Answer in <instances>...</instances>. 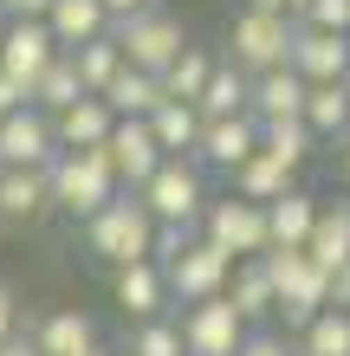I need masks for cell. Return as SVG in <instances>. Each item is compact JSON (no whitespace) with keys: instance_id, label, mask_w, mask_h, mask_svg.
Wrapping results in <instances>:
<instances>
[{"instance_id":"cell-12","label":"cell","mask_w":350,"mask_h":356,"mask_svg":"<svg viewBox=\"0 0 350 356\" xmlns=\"http://www.w3.org/2000/svg\"><path fill=\"white\" fill-rule=\"evenodd\" d=\"M253 156H260V117H221V123H208V130H201V149H195L201 169H221V175H240Z\"/></svg>"},{"instance_id":"cell-20","label":"cell","mask_w":350,"mask_h":356,"mask_svg":"<svg viewBox=\"0 0 350 356\" xmlns=\"http://www.w3.org/2000/svg\"><path fill=\"white\" fill-rule=\"evenodd\" d=\"M318 195H285V201H273L266 207V227H273V253H299V246H312V227H318Z\"/></svg>"},{"instance_id":"cell-34","label":"cell","mask_w":350,"mask_h":356,"mask_svg":"<svg viewBox=\"0 0 350 356\" xmlns=\"http://www.w3.org/2000/svg\"><path fill=\"white\" fill-rule=\"evenodd\" d=\"M123 356H189V343H182V324H169V318L136 324V330H130V350H123Z\"/></svg>"},{"instance_id":"cell-27","label":"cell","mask_w":350,"mask_h":356,"mask_svg":"<svg viewBox=\"0 0 350 356\" xmlns=\"http://www.w3.org/2000/svg\"><path fill=\"white\" fill-rule=\"evenodd\" d=\"M324 272L350 266V201H324L318 207V227H312V246H305Z\"/></svg>"},{"instance_id":"cell-1","label":"cell","mask_w":350,"mask_h":356,"mask_svg":"<svg viewBox=\"0 0 350 356\" xmlns=\"http://www.w3.org/2000/svg\"><path fill=\"white\" fill-rule=\"evenodd\" d=\"M46 175H52V207H65L72 220H97L123 195V181L111 169V149H65Z\"/></svg>"},{"instance_id":"cell-26","label":"cell","mask_w":350,"mask_h":356,"mask_svg":"<svg viewBox=\"0 0 350 356\" xmlns=\"http://www.w3.org/2000/svg\"><path fill=\"white\" fill-rule=\"evenodd\" d=\"M234 195H240V201L273 207V201H285V195H299V169H285V162H273V156L260 149V156L234 175Z\"/></svg>"},{"instance_id":"cell-37","label":"cell","mask_w":350,"mask_h":356,"mask_svg":"<svg viewBox=\"0 0 350 356\" xmlns=\"http://www.w3.org/2000/svg\"><path fill=\"white\" fill-rule=\"evenodd\" d=\"M240 356H299V343H285V337H279V330H266V324H260V330H253V337H246V343H240Z\"/></svg>"},{"instance_id":"cell-36","label":"cell","mask_w":350,"mask_h":356,"mask_svg":"<svg viewBox=\"0 0 350 356\" xmlns=\"http://www.w3.org/2000/svg\"><path fill=\"white\" fill-rule=\"evenodd\" d=\"M195 240H201L195 227H156V266H175V259L189 253Z\"/></svg>"},{"instance_id":"cell-22","label":"cell","mask_w":350,"mask_h":356,"mask_svg":"<svg viewBox=\"0 0 350 356\" xmlns=\"http://www.w3.org/2000/svg\"><path fill=\"white\" fill-rule=\"evenodd\" d=\"M104 104L117 111V123H150L162 104H169V85L150 78V72H130V65H123V78L104 91Z\"/></svg>"},{"instance_id":"cell-11","label":"cell","mask_w":350,"mask_h":356,"mask_svg":"<svg viewBox=\"0 0 350 356\" xmlns=\"http://www.w3.org/2000/svg\"><path fill=\"white\" fill-rule=\"evenodd\" d=\"M58 162V136L46 111H19L0 123V169H52Z\"/></svg>"},{"instance_id":"cell-35","label":"cell","mask_w":350,"mask_h":356,"mask_svg":"<svg viewBox=\"0 0 350 356\" xmlns=\"http://www.w3.org/2000/svg\"><path fill=\"white\" fill-rule=\"evenodd\" d=\"M299 26H312V33H337V39H350V0H312L305 7V19Z\"/></svg>"},{"instance_id":"cell-25","label":"cell","mask_w":350,"mask_h":356,"mask_svg":"<svg viewBox=\"0 0 350 356\" xmlns=\"http://www.w3.org/2000/svg\"><path fill=\"white\" fill-rule=\"evenodd\" d=\"M33 343H39V356H85V350L97 343V324L72 305V311H52V318H39Z\"/></svg>"},{"instance_id":"cell-32","label":"cell","mask_w":350,"mask_h":356,"mask_svg":"<svg viewBox=\"0 0 350 356\" xmlns=\"http://www.w3.org/2000/svg\"><path fill=\"white\" fill-rule=\"evenodd\" d=\"M214 65H221V58H214L208 46H189V52L175 58V72L162 78V85H169V97H182V104H201V91H208Z\"/></svg>"},{"instance_id":"cell-13","label":"cell","mask_w":350,"mask_h":356,"mask_svg":"<svg viewBox=\"0 0 350 356\" xmlns=\"http://www.w3.org/2000/svg\"><path fill=\"white\" fill-rule=\"evenodd\" d=\"M111 169H117V181H123V195H136V188H150V175L162 169V143H156V130L150 123H117L111 130Z\"/></svg>"},{"instance_id":"cell-42","label":"cell","mask_w":350,"mask_h":356,"mask_svg":"<svg viewBox=\"0 0 350 356\" xmlns=\"http://www.w3.org/2000/svg\"><path fill=\"white\" fill-rule=\"evenodd\" d=\"M331 311H350V266L331 272Z\"/></svg>"},{"instance_id":"cell-10","label":"cell","mask_w":350,"mask_h":356,"mask_svg":"<svg viewBox=\"0 0 350 356\" xmlns=\"http://www.w3.org/2000/svg\"><path fill=\"white\" fill-rule=\"evenodd\" d=\"M52 58H58V39L46 19H7V39H0V72L19 78V85H39V78L52 72Z\"/></svg>"},{"instance_id":"cell-16","label":"cell","mask_w":350,"mask_h":356,"mask_svg":"<svg viewBox=\"0 0 350 356\" xmlns=\"http://www.w3.org/2000/svg\"><path fill=\"white\" fill-rule=\"evenodd\" d=\"M111 130H117V111H111L104 97H78L65 117H52L58 156H65V149H104V143H111Z\"/></svg>"},{"instance_id":"cell-46","label":"cell","mask_w":350,"mask_h":356,"mask_svg":"<svg viewBox=\"0 0 350 356\" xmlns=\"http://www.w3.org/2000/svg\"><path fill=\"white\" fill-rule=\"evenodd\" d=\"M344 181H350V143H344Z\"/></svg>"},{"instance_id":"cell-24","label":"cell","mask_w":350,"mask_h":356,"mask_svg":"<svg viewBox=\"0 0 350 356\" xmlns=\"http://www.w3.org/2000/svg\"><path fill=\"white\" fill-rule=\"evenodd\" d=\"M201 117H208V123H221V117H253V78L221 58L214 78H208V91H201Z\"/></svg>"},{"instance_id":"cell-18","label":"cell","mask_w":350,"mask_h":356,"mask_svg":"<svg viewBox=\"0 0 350 356\" xmlns=\"http://www.w3.org/2000/svg\"><path fill=\"white\" fill-rule=\"evenodd\" d=\"M46 26L58 39V52H78V46H91V39L111 33V13H104V0H52Z\"/></svg>"},{"instance_id":"cell-28","label":"cell","mask_w":350,"mask_h":356,"mask_svg":"<svg viewBox=\"0 0 350 356\" xmlns=\"http://www.w3.org/2000/svg\"><path fill=\"white\" fill-rule=\"evenodd\" d=\"M78 97H91V91H85V78H78L72 52H58V58H52V72L33 85V111H46V117H65Z\"/></svg>"},{"instance_id":"cell-15","label":"cell","mask_w":350,"mask_h":356,"mask_svg":"<svg viewBox=\"0 0 350 356\" xmlns=\"http://www.w3.org/2000/svg\"><path fill=\"white\" fill-rule=\"evenodd\" d=\"M111 298L123 305V318L150 324V318H162V305H169V272H162L156 259H143V266H123L117 279H111Z\"/></svg>"},{"instance_id":"cell-33","label":"cell","mask_w":350,"mask_h":356,"mask_svg":"<svg viewBox=\"0 0 350 356\" xmlns=\"http://www.w3.org/2000/svg\"><path fill=\"white\" fill-rule=\"evenodd\" d=\"M312 130H305V123H260V149L273 156V162H285V169H299L305 156H312Z\"/></svg>"},{"instance_id":"cell-29","label":"cell","mask_w":350,"mask_h":356,"mask_svg":"<svg viewBox=\"0 0 350 356\" xmlns=\"http://www.w3.org/2000/svg\"><path fill=\"white\" fill-rule=\"evenodd\" d=\"M305 130L312 136H350V85H312V97H305Z\"/></svg>"},{"instance_id":"cell-2","label":"cell","mask_w":350,"mask_h":356,"mask_svg":"<svg viewBox=\"0 0 350 356\" xmlns=\"http://www.w3.org/2000/svg\"><path fill=\"white\" fill-rule=\"evenodd\" d=\"M228 65H240L246 78H266V72H285L292 65V46H299V19L292 13H266V7H240L234 26H228Z\"/></svg>"},{"instance_id":"cell-3","label":"cell","mask_w":350,"mask_h":356,"mask_svg":"<svg viewBox=\"0 0 350 356\" xmlns=\"http://www.w3.org/2000/svg\"><path fill=\"white\" fill-rule=\"evenodd\" d=\"M85 246H91L111 272L143 266V259H156V214H150L136 195H117L97 220H85Z\"/></svg>"},{"instance_id":"cell-44","label":"cell","mask_w":350,"mask_h":356,"mask_svg":"<svg viewBox=\"0 0 350 356\" xmlns=\"http://www.w3.org/2000/svg\"><path fill=\"white\" fill-rule=\"evenodd\" d=\"M0 356H39V343L33 337H13V343H0Z\"/></svg>"},{"instance_id":"cell-38","label":"cell","mask_w":350,"mask_h":356,"mask_svg":"<svg viewBox=\"0 0 350 356\" xmlns=\"http://www.w3.org/2000/svg\"><path fill=\"white\" fill-rule=\"evenodd\" d=\"M19 111H33V91L19 85V78H7V72H0V123H7V117H19Z\"/></svg>"},{"instance_id":"cell-6","label":"cell","mask_w":350,"mask_h":356,"mask_svg":"<svg viewBox=\"0 0 350 356\" xmlns=\"http://www.w3.org/2000/svg\"><path fill=\"white\" fill-rule=\"evenodd\" d=\"M136 201L156 214V227H195L201 214H208V175H201V162L169 156L150 175V188H136Z\"/></svg>"},{"instance_id":"cell-9","label":"cell","mask_w":350,"mask_h":356,"mask_svg":"<svg viewBox=\"0 0 350 356\" xmlns=\"http://www.w3.org/2000/svg\"><path fill=\"white\" fill-rule=\"evenodd\" d=\"M246 337H253V324L234 311V298L189 305V318H182V343H189V356H240Z\"/></svg>"},{"instance_id":"cell-23","label":"cell","mask_w":350,"mask_h":356,"mask_svg":"<svg viewBox=\"0 0 350 356\" xmlns=\"http://www.w3.org/2000/svg\"><path fill=\"white\" fill-rule=\"evenodd\" d=\"M228 298H234V311H240L253 330H260L266 318H279V291H273V279H266V259H240V266H234Z\"/></svg>"},{"instance_id":"cell-21","label":"cell","mask_w":350,"mask_h":356,"mask_svg":"<svg viewBox=\"0 0 350 356\" xmlns=\"http://www.w3.org/2000/svg\"><path fill=\"white\" fill-rule=\"evenodd\" d=\"M52 207L46 169H0V220H39Z\"/></svg>"},{"instance_id":"cell-39","label":"cell","mask_w":350,"mask_h":356,"mask_svg":"<svg viewBox=\"0 0 350 356\" xmlns=\"http://www.w3.org/2000/svg\"><path fill=\"white\" fill-rule=\"evenodd\" d=\"M19 337V298H13V285L0 279V343H13Z\"/></svg>"},{"instance_id":"cell-14","label":"cell","mask_w":350,"mask_h":356,"mask_svg":"<svg viewBox=\"0 0 350 356\" xmlns=\"http://www.w3.org/2000/svg\"><path fill=\"white\" fill-rule=\"evenodd\" d=\"M292 72L305 78V85H350V39L299 26V46H292Z\"/></svg>"},{"instance_id":"cell-40","label":"cell","mask_w":350,"mask_h":356,"mask_svg":"<svg viewBox=\"0 0 350 356\" xmlns=\"http://www.w3.org/2000/svg\"><path fill=\"white\" fill-rule=\"evenodd\" d=\"M52 0H0V19H46Z\"/></svg>"},{"instance_id":"cell-45","label":"cell","mask_w":350,"mask_h":356,"mask_svg":"<svg viewBox=\"0 0 350 356\" xmlns=\"http://www.w3.org/2000/svg\"><path fill=\"white\" fill-rule=\"evenodd\" d=\"M85 356H111V350H104V343H91V350H85Z\"/></svg>"},{"instance_id":"cell-41","label":"cell","mask_w":350,"mask_h":356,"mask_svg":"<svg viewBox=\"0 0 350 356\" xmlns=\"http://www.w3.org/2000/svg\"><path fill=\"white\" fill-rule=\"evenodd\" d=\"M150 7H156V0H104L111 26H117V19H136V13H150Z\"/></svg>"},{"instance_id":"cell-4","label":"cell","mask_w":350,"mask_h":356,"mask_svg":"<svg viewBox=\"0 0 350 356\" xmlns=\"http://www.w3.org/2000/svg\"><path fill=\"white\" fill-rule=\"evenodd\" d=\"M111 39H117L123 65H130V72H150V78H169V72H175V58L195 46V39L182 33V19H175V13H162V7L136 13V19H117Z\"/></svg>"},{"instance_id":"cell-31","label":"cell","mask_w":350,"mask_h":356,"mask_svg":"<svg viewBox=\"0 0 350 356\" xmlns=\"http://www.w3.org/2000/svg\"><path fill=\"white\" fill-rule=\"evenodd\" d=\"M299 356H350V311H318L299 330Z\"/></svg>"},{"instance_id":"cell-5","label":"cell","mask_w":350,"mask_h":356,"mask_svg":"<svg viewBox=\"0 0 350 356\" xmlns=\"http://www.w3.org/2000/svg\"><path fill=\"white\" fill-rule=\"evenodd\" d=\"M266 279H273V291H279V318H285V330H299L318 318V311H331V272H324L312 253H266Z\"/></svg>"},{"instance_id":"cell-8","label":"cell","mask_w":350,"mask_h":356,"mask_svg":"<svg viewBox=\"0 0 350 356\" xmlns=\"http://www.w3.org/2000/svg\"><path fill=\"white\" fill-rule=\"evenodd\" d=\"M234 253H221L214 240H195L189 253H182L175 266H162L169 272V298L182 305H208V298H228V285H234Z\"/></svg>"},{"instance_id":"cell-19","label":"cell","mask_w":350,"mask_h":356,"mask_svg":"<svg viewBox=\"0 0 350 356\" xmlns=\"http://www.w3.org/2000/svg\"><path fill=\"white\" fill-rule=\"evenodd\" d=\"M150 130H156V143H162V156H182V162H195V149H201V130H208V117H201V104H182V97H169L162 111L150 117Z\"/></svg>"},{"instance_id":"cell-43","label":"cell","mask_w":350,"mask_h":356,"mask_svg":"<svg viewBox=\"0 0 350 356\" xmlns=\"http://www.w3.org/2000/svg\"><path fill=\"white\" fill-rule=\"evenodd\" d=\"M246 7H266V13H292V19H305V7H312V0H246Z\"/></svg>"},{"instance_id":"cell-30","label":"cell","mask_w":350,"mask_h":356,"mask_svg":"<svg viewBox=\"0 0 350 356\" xmlns=\"http://www.w3.org/2000/svg\"><path fill=\"white\" fill-rule=\"evenodd\" d=\"M72 65H78V78H85V91H91V97H104L117 78H123V52H117V39L104 33V39H91V46H78V52H72Z\"/></svg>"},{"instance_id":"cell-17","label":"cell","mask_w":350,"mask_h":356,"mask_svg":"<svg viewBox=\"0 0 350 356\" xmlns=\"http://www.w3.org/2000/svg\"><path fill=\"white\" fill-rule=\"evenodd\" d=\"M305 97H312V85H305L292 65L253 78V117L260 123H305Z\"/></svg>"},{"instance_id":"cell-7","label":"cell","mask_w":350,"mask_h":356,"mask_svg":"<svg viewBox=\"0 0 350 356\" xmlns=\"http://www.w3.org/2000/svg\"><path fill=\"white\" fill-rule=\"evenodd\" d=\"M201 240H214L221 253H234V259H266L273 253V227H266V207L260 201H208V214H201Z\"/></svg>"}]
</instances>
